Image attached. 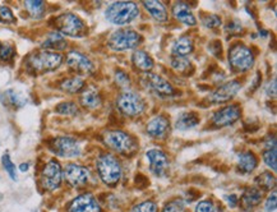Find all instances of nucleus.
<instances>
[{"label":"nucleus","instance_id":"nucleus-38","mask_svg":"<svg viewBox=\"0 0 277 212\" xmlns=\"http://www.w3.org/2000/svg\"><path fill=\"white\" fill-rule=\"evenodd\" d=\"M14 48L10 44H0V60L3 62H10L14 57Z\"/></svg>","mask_w":277,"mask_h":212},{"label":"nucleus","instance_id":"nucleus-5","mask_svg":"<svg viewBox=\"0 0 277 212\" xmlns=\"http://www.w3.org/2000/svg\"><path fill=\"white\" fill-rule=\"evenodd\" d=\"M116 109L128 118H135L146 111V101L140 93L127 90L116 98Z\"/></svg>","mask_w":277,"mask_h":212},{"label":"nucleus","instance_id":"nucleus-13","mask_svg":"<svg viewBox=\"0 0 277 212\" xmlns=\"http://www.w3.org/2000/svg\"><path fill=\"white\" fill-rule=\"evenodd\" d=\"M240 88H242V83L238 80L222 83L221 86H219L215 91H212L208 95V101H211L212 104H217V105L219 104L229 103L238 95Z\"/></svg>","mask_w":277,"mask_h":212},{"label":"nucleus","instance_id":"nucleus-34","mask_svg":"<svg viewBox=\"0 0 277 212\" xmlns=\"http://www.w3.org/2000/svg\"><path fill=\"white\" fill-rule=\"evenodd\" d=\"M163 212H185V202L182 198H172L164 206Z\"/></svg>","mask_w":277,"mask_h":212},{"label":"nucleus","instance_id":"nucleus-15","mask_svg":"<svg viewBox=\"0 0 277 212\" xmlns=\"http://www.w3.org/2000/svg\"><path fill=\"white\" fill-rule=\"evenodd\" d=\"M90 170L80 164H68L63 171V177L65 178L68 184L72 185V187L85 185L90 179Z\"/></svg>","mask_w":277,"mask_h":212},{"label":"nucleus","instance_id":"nucleus-24","mask_svg":"<svg viewBox=\"0 0 277 212\" xmlns=\"http://www.w3.org/2000/svg\"><path fill=\"white\" fill-rule=\"evenodd\" d=\"M194 50V43L190 37L188 36H182V37L177 38L171 46V54L172 56L177 57H187L188 55H190Z\"/></svg>","mask_w":277,"mask_h":212},{"label":"nucleus","instance_id":"nucleus-20","mask_svg":"<svg viewBox=\"0 0 277 212\" xmlns=\"http://www.w3.org/2000/svg\"><path fill=\"white\" fill-rule=\"evenodd\" d=\"M263 200V190H261L257 187H249L244 190L242 196V207L245 211H250L257 207Z\"/></svg>","mask_w":277,"mask_h":212},{"label":"nucleus","instance_id":"nucleus-16","mask_svg":"<svg viewBox=\"0 0 277 212\" xmlns=\"http://www.w3.org/2000/svg\"><path fill=\"white\" fill-rule=\"evenodd\" d=\"M67 65L78 74H91L95 70L92 60L80 51H70L67 55Z\"/></svg>","mask_w":277,"mask_h":212},{"label":"nucleus","instance_id":"nucleus-40","mask_svg":"<svg viewBox=\"0 0 277 212\" xmlns=\"http://www.w3.org/2000/svg\"><path fill=\"white\" fill-rule=\"evenodd\" d=\"M0 23H15L14 14L7 5H0Z\"/></svg>","mask_w":277,"mask_h":212},{"label":"nucleus","instance_id":"nucleus-10","mask_svg":"<svg viewBox=\"0 0 277 212\" xmlns=\"http://www.w3.org/2000/svg\"><path fill=\"white\" fill-rule=\"evenodd\" d=\"M51 151L60 158L73 159L78 158L82 153L80 142L72 137H57L53 140L50 145Z\"/></svg>","mask_w":277,"mask_h":212},{"label":"nucleus","instance_id":"nucleus-2","mask_svg":"<svg viewBox=\"0 0 277 212\" xmlns=\"http://www.w3.org/2000/svg\"><path fill=\"white\" fill-rule=\"evenodd\" d=\"M140 15V7L133 2H116L109 5L105 10L108 22L115 26H125L137 20Z\"/></svg>","mask_w":277,"mask_h":212},{"label":"nucleus","instance_id":"nucleus-35","mask_svg":"<svg viewBox=\"0 0 277 212\" xmlns=\"http://www.w3.org/2000/svg\"><path fill=\"white\" fill-rule=\"evenodd\" d=\"M55 111L60 115H75L78 112V106L74 103H60L55 107Z\"/></svg>","mask_w":277,"mask_h":212},{"label":"nucleus","instance_id":"nucleus-41","mask_svg":"<svg viewBox=\"0 0 277 212\" xmlns=\"http://www.w3.org/2000/svg\"><path fill=\"white\" fill-rule=\"evenodd\" d=\"M215 211V203L212 200H203L197 203L194 212H213Z\"/></svg>","mask_w":277,"mask_h":212},{"label":"nucleus","instance_id":"nucleus-19","mask_svg":"<svg viewBox=\"0 0 277 212\" xmlns=\"http://www.w3.org/2000/svg\"><path fill=\"white\" fill-rule=\"evenodd\" d=\"M171 13L175 17V20L179 21L183 25L189 26V27H193V26L197 25V18H195L192 8H190L187 3L183 2L174 3L171 8Z\"/></svg>","mask_w":277,"mask_h":212},{"label":"nucleus","instance_id":"nucleus-25","mask_svg":"<svg viewBox=\"0 0 277 212\" xmlns=\"http://www.w3.org/2000/svg\"><path fill=\"white\" fill-rule=\"evenodd\" d=\"M200 123L201 118L198 117L197 112H182V114L177 115L176 120H175V128L179 130H189L197 127Z\"/></svg>","mask_w":277,"mask_h":212},{"label":"nucleus","instance_id":"nucleus-3","mask_svg":"<svg viewBox=\"0 0 277 212\" xmlns=\"http://www.w3.org/2000/svg\"><path fill=\"white\" fill-rule=\"evenodd\" d=\"M27 67L33 73H48L57 69L63 63V55L56 51L43 50L28 56Z\"/></svg>","mask_w":277,"mask_h":212},{"label":"nucleus","instance_id":"nucleus-11","mask_svg":"<svg viewBox=\"0 0 277 212\" xmlns=\"http://www.w3.org/2000/svg\"><path fill=\"white\" fill-rule=\"evenodd\" d=\"M240 117H242V106L238 104H229L216 110L211 118V122L215 127L224 128L236 123Z\"/></svg>","mask_w":277,"mask_h":212},{"label":"nucleus","instance_id":"nucleus-31","mask_svg":"<svg viewBox=\"0 0 277 212\" xmlns=\"http://www.w3.org/2000/svg\"><path fill=\"white\" fill-rule=\"evenodd\" d=\"M255 184L260 187L261 190H270L271 188H275L276 178L270 171L262 172L260 177L255 178Z\"/></svg>","mask_w":277,"mask_h":212},{"label":"nucleus","instance_id":"nucleus-14","mask_svg":"<svg viewBox=\"0 0 277 212\" xmlns=\"http://www.w3.org/2000/svg\"><path fill=\"white\" fill-rule=\"evenodd\" d=\"M146 158L150 161V170L156 177H166L170 167L169 158L160 148H151L146 152Z\"/></svg>","mask_w":277,"mask_h":212},{"label":"nucleus","instance_id":"nucleus-22","mask_svg":"<svg viewBox=\"0 0 277 212\" xmlns=\"http://www.w3.org/2000/svg\"><path fill=\"white\" fill-rule=\"evenodd\" d=\"M258 166V158L253 151H243L238 155V169L243 174H250Z\"/></svg>","mask_w":277,"mask_h":212},{"label":"nucleus","instance_id":"nucleus-39","mask_svg":"<svg viewBox=\"0 0 277 212\" xmlns=\"http://www.w3.org/2000/svg\"><path fill=\"white\" fill-rule=\"evenodd\" d=\"M132 212H157V205L151 200L143 201V202L135 205Z\"/></svg>","mask_w":277,"mask_h":212},{"label":"nucleus","instance_id":"nucleus-29","mask_svg":"<svg viewBox=\"0 0 277 212\" xmlns=\"http://www.w3.org/2000/svg\"><path fill=\"white\" fill-rule=\"evenodd\" d=\"M60 88L67 93H78L85 88V80L80 75L65 78L60 83Z\"/></svg>","mask_w":277,"mask_h":212},{"label":"nucleus","instance_id":"nucleus-32","mask_svg":"<svg viewBox=\"0 0 277 212\" xmlns=\"http://www.w3.org/2000/svg\"><path fill=\"white\" fill-rule=\"evenodd\" d=\"M170 65H171V68L175 70V72L187 73L188 70L192 68V62L188 60L187 57L171 56V59H170Z\"/></svg>","mask_w":277,"mask_h":212},{"label":"nucleus","instance_id":"nucleus-18","mask_svg":"<svg viewBox=\"0 0 277 212\" xmlns=\"http://www.w3.org/2000/svg\"><path fill=\"white\" fill-rule=\"evenodd\" d=\"M68 212H101V206L92 195L86 193L75 197L69 203Z\"/></svg>","mask_w":277,"mask_h":212},{"label":"nucleus","instance_id":"nucleus-8","mask_svg":"<svg viewBox=\"0 0 277 212\" xmlns=\"http://www.w3.org/2000/svg\"><path fill=\"white\" fill-rule=\"evenodd\" d=\"M142 43V36L130 28L114 31L108 40V46L114 51L132 50Z\"/></svg>","mask_w":277,"mask_h":212},{"label":"nucleus","instance_id":"nucleus-33","mask_svg":"<svg viewBox=\"0 0 277 212\" xmlns=\"http://www.w3.org/2000/svg\"><path fill=\"white\" fill-rule=\"evenodd\" d=\"M201 21H202V25L205 27L211 28H217L221 26V17L217 14H213V13H206V14L201 15Z\"/></svg>","mask_w":277,"mask_h":212},{"label":"nucleus","instance_id":"nucleus-30","mask_svg":"<svg viewBox=\"0 0 277 212\" xmlns=\"http://www.w3.org/2000/svg\"><path fill=\"white\" fill-rule=\"evenodd\" d=\"M25 7L33 18H41L45 13V3L41 0H27L25 2Z\"/></svg>","mask_w":277,"mask_h":212},{"label":"nucleus","instance_id":"nucleus-43","mask_svg":"<svg viewBox=\"0 0 277 212\" xmlns=\"http://www.w3.org/2000/svg\"><path fill=\"white\" fill-rule=\"evenodd\" d=\"M7 96L9 98V103H12L13 105H18V106L23 105V101L21 100L19 96H18L17 93L13 92V91H8Z\"/></svg>","mask_w":277,"mask_h":212},{"label":"nucleus","instance_id":"nucleus-21","mask_svg":"<svg viewBox=\"0 0 277 212\" xmlns=\"http://www.w3.org/2000/svg\"><path fill=\"white\" fill-rule=\"evenodd\" d=\"M143 8L150 13L151 17L159 23H166L167 20H169V13H167V9L165 5L161 2H157V0H148V2H143L142 3Z\"/></svg>","mask_w":277,"mask_h":212},{"label":"nucleus","instance_id":"nucleus-1","mask_svg":"<svg viewBox=\"0 0 277 212\" xmlns=\"http://www.w3.org/2000/svg\"><path fill=\"white\" fill-rule=\"evenodd\" d=\"M96 170L101 182L110 188L116 187L122 179V164L112 153H101L96 160Z\"/></svg>","mask_w":277,"mask_h":212},{"label":"nucleus","instance_id":"nucleus-44","mask_svg":"<svg viewBox=\"0 0 277 212\" xmlns=\"http://www.w3.org/2000/svg\"><path fill=\"white\" fill-rule=\"evenodd\" d=\"M226 201H227V203L230 205V207H236L238 201L239 200H238V197L235 195H230L226 197Z\"/></svg>","mask_w":277,"mask_h":212},{"label":"nucleus","instance_id":"nucleus-6","mask_svg":"<svg viewBox=\"0 0 277 212\" xmlns=\"http://www.w3.org/2000/svg\"><path fill=\"white\" fill-rule=\"evenodd\" d=\"M57 32L69 37H83L87 35V26L81 17L74 13H63L55 18Z\"/></svg>","mask_w":277,"mask_h":212},{"label":"nucleus","instance_id":"nucleus-45","mask_svg":"<svg viewBox=\"0 0 277 212\" xmlns=\"http://www.w3.org/2000/svg\"><path fill=\"white\" fill-rule=\"evenodd\" d=\"M28 167H30V166H28V164H26V162H25V164H21L19 170H21V171H27Z\"/></svg>","mask_w":277,"mask_h":212},{"label":"nucleus","instance_id":"nucleus-42","mask_svg":"<svg viewBox=\"0 0 277 212\" xmlns=\"http://www.w3.org/2000/svg\"><path fill=\"white\" fill-rule=\"evenodd\" d=\"M277 206V197H276V192H272V195H270V197L267 198L265 205V210L266 212H273L276 210Z\"/></svg>","mask_w":277,"mask_h":212},{"label":"nucleus","instance_id":"nucleus-23","mask_svg":"<svg viewBox=\"0 0 277 212\" xmlns=\"http://www.w3.org/2000/svg\"><path fill=\"white\" fill-rule=\"evenodd\" d=\"M132 63L135 67V69L141 70L143 73H150L155 67L152 56L146 53L145 50H135L132 55Z\"/></svg>","mask_w":277,"mask_h":212},{"label":"nucleus","instance_id":"nucleus-28","mask_svg":"<svg viewBox=\"0 0 277 212\" xmlns=\"http://www.w3.org/2000/svg\"><path fill=\"white\" fill-rule=\"evenodd\" d=\"M262 158H263V161H265V164L267 165L270 169H272L273 171H276V169H277V151H276L275 136L272 137V140H271V137H270L268 138L267 142H266L265 150H263V152H262Z\"/></svg>","mask_w":277,"mask_h":212},{"label":"nucleus","instance_id":"nucleus-26","mask_svg":"<svg viewBox=\"0 0 277 212\" xmlns=\"http://www.w3.org/2000/svg\"><path fill=\"white\" fill-rule=\"evenodd\" d=\"M80 101L81 105L90 110L98 109V107L103 105L101 95L98 93V91L95 90V88H87V90L83 91L82 95H81Z\"/></svg>","mask_w":277,"mask_h":212},{"label":"nucleus","instance_id":"nucleus-12","mask_svg":"<svg viewBox=\"0 0 277 212\" xmlns=\"http://www.w3.org/2000/svg\"><path fill=\"white\" fill-rule=\"evenodd\" d=\"M143 83L148 90L155 92L156 95L161 96V98H170V96L175 95V88L166 78L163 75L156 74V73H146L145 78H143Z\"/></svg>","mask_w":277,"mask_h":212},{"label":"nucleus","instance_id":"nucleus-27","mask_svg":"<svg viewBox=\"0 0 277 212\" xmlns=\"http://www.w3.org/2000/svg\"><path fill=\"white\" fill-rule=\"evenodd\" d=\"M43 48L45 50L50 51H60L64 50L67 48V41H65L64 36L59 33L57 31H53L46 36V38L43 43Z\"/></svg>","mask_w":277,"mask_h":212},{"label":"nucleus","instance_id":"nucleus-4","mask_svg":"<svg viewBox=\"0 0 277 212\" xmlns=\"http://www.w3.org/2000/svg\"><path fill=\"white\" fill-rule=\"evenodd\" d=\"M103 138L106 147H109L114 152L120 153V155L128 156L134 152L135 148H137L135 141L133 140L132 136L124 130H108V132L104 133Z\"/></svg>","mask_w":277,"mask_h":212},{"label":"nucleus","instance_id":"nucleus-9","mask_svg":"<svg viewBox=\"0 0 277 212\" xmlns=\"http://www.w3.org/2000/svg\"><path fill=\"white\" fill-rule=\"evenodd\" d=\"M40 179L44 189L49 190V192L57 189L63 180V169L60 166L59 161L53 159L46 162L43 171H41Z\"/></svg>","mask_w":277,"mask_h":212},{"label":"nucleus","instance_id":"nucleus-37","mask_svg":"<svg viewBox=\"0 0 277 212\" xmlns=\"http://www.w3.org/2000/svg\"><path fill=\"white\" fill-rule=\"evenodd\" d=\"M2 162H3V166H4L5 171L8 172V175H9L10 179L17 180V169H15V165L13 164V161L10 160L8 153H5V155L3 156Z\"/></svg>","mask_w":277,"mask_h":212},{"label":"nucleus","instance_id":"nucleus-36","mask_svg":"<svg viewBox=\"0 0 277 212\" xmlns=\"http://www.w3.org/2000/svg\"><path fill=\"white\" fill-rule=\"evenodd\" d=\"M115 83L122 88H128L130 86V77L127 72L122 69H117L114 74Z\"/></svg>","mask_w":277,"mask_h":212},{"label":"nucleus","instance_id":"nucleus-7","mask_svg":"<svg viewBox=\"0 0 277 212\" xmlns=\"http://www.w3.org/2000/svg\"><path fill=\"white\" fill-rule=\"evenodd\" d=\"M229 63L235 72L245 73L254 67L255 56L249 46L239 43L229 50Z\"/></svg>","mask_w":277,"mask_h":212},{"label":"nucleus","instance_id":"nucleus-17","mask_svg":"<svg viewBox=\"0 0 277 212\" xmlns=\"http://www.w3.org/2000/svg\"><path fill=\"white\" fill-rule=\"evenodd\" d=\"M146 132L150 137L156 138V140H163L167 137L170 133V120L166 115L160 114L153 117L152 119L148 120L146 125Z\"/></svg>","mask_w":277,"mask_h":212}]
</instances>
